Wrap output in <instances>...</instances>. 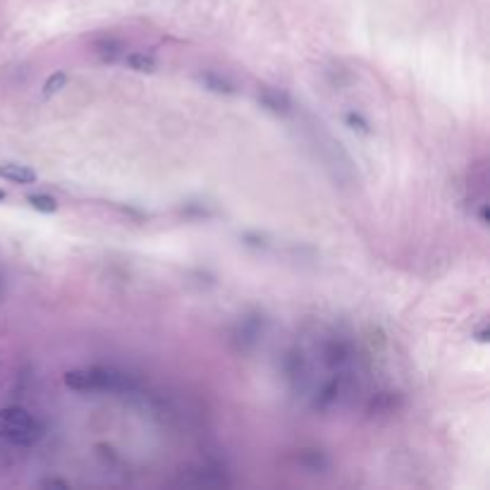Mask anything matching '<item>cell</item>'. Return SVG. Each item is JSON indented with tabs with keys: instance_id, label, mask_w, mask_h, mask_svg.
<instances>
[{
	"instance_id": "cell-5",
	"label": "cell",
	"mask_w": 490,
	"mask_h": 490,
	"mask_svg": "<svg viewBox=\"0 0 490 490\" xmlns=\"http://www.w3.org/2000/svg\"><path fill=\"white\" fill-rule=\"evenodd\" d=\"M258 106L263 111L273 113V115H287L292 111V99L285 89H277V87H258Z\"/></svg>"
},
{
	"instance_id": "cell-3",
	"label": "cell",
	"mask_w": 490,
	"mask_h": 490,
	"mask_svg": "<svg viewBox=\"0 0 490 490\" xmlns=\"http://www.w3.org/2000/svg\"><path fill=\"white\" fill-rule=\"evenodd\" d=\"M320 361L330 368V373H352L356 361V347L342 332H330L320 342Z\"/></svg>"
},
{
	"instance_id": "cell-7",
	"label": "cell",
	"mask_w": 490,
	"mask_h": 490,
	"mask_svg": "<svg viewBox=\"0 0 490 490\" xmlns=\"http://www.w3.org/2000/svg\"><path fill=\"white\" fill-rule=\"evenodd\" d=\"M196 80L203 89H208V92H213L218 96H234L237 94V84L230 80L227 75H222V72L203 70V72H199Z\"/></svg>"
},
{
	"instance_id": "cell-10",
	"label": "cell",
	"mask_w": 490,
	"mask_h": 490,
	"mask_svg": "<svg viewBox=\"0 0 490 490\" xmlns=\"http://www.w3.org/2000/svg\"><path fill=\"white\" fill-rule=\"evenodd\" d=\"M125 65L130 70L134 72H142V75H151V72H156V68H158V63H156L153 56H149V53H125Z\"/></svg>"
},
{
	"instance_id": "cell-18",
	"label": "cell",
	"mask_w": 490,
	"mask_h": 490,
	"mask_svg": "<svg viewBox=\"0 0 490 490\" xmlns=\"http://www.w3.org/2000/svg\"><path fill=\"white\" fill-rule=\"evenodd\" d=\"M0 292H3V280H0Z\"/></svg>"
},
{
	"instance_id": "cell-15",
	"label": "cell",
	"mask_w": 490,
	"mask_h": 490,
	"mask_svg": "<svg viewBox=\"0 0 490 490\" xmlns=\"http://www.w3.org/2000/svg\"><path fill=\"white\" fill-rule=\"evenodd\" d=\"M474 337H476V340H479V342H483V344L488 342V337H490V330H488V323H486V320H483V323L479 325V328L474 330Z\"/></svg>"
},
{
	"instance_id": "cell-1",
	"label": "cell",
	"mask_w": 490,
	"mask_h": 490,
	"mask_svg": "<svg viewBox=\"0 0 490 490\" xmlns=\"http://www.w3.org/2000/svg\"><path fill=\"white\" fill-rule=\"evenodd\" d=\"M65 385L75 392H134L137 380L130 373L115 371L106 366H92V368H75L65 373Z\"/></svg>"
},
{
	"instance_id": "cell-13",
	"label": "cell",
	"mask_w": 490,
	"mask_h": 490,
	"mask_svg": "<svg viewBox=\"0 0 490 490\" xmlns=\"http://www.w3.org/2000/svg\"><path fill=\"white\" fill-rule=\"evenodd\" d=\"M68 82H70V77H68V72H53L51 77L44 82V96H56L63 92L65 87H68Z\"/></svg>"
},
{
	"instance_id": "cell-2",
	"label": "cell",
	"mask_w": 490,
	"mask_h": 490,
	"mask_svg": "<svg viewBox=\"0 0 490 490\" xmlns=\"http://www.w3.org/2000/svg\"><path fill=\"white\" fill-rule=\"evenodd\" d=\"M0 435L17 447H34L44 438V426L24 407L0 409Z\"/></svg>"
},
{
	"instance_id": "cell-17",
	"label": "cell",
	"mask_w": 490,
	"mask_h": 490,
	"mask_svg": "<svg viewBox=\"0 0 490 490\" xmlns=\"http://www.w3.org/2000/svg\"><path fill=\"white\" fill-rule=\"evenodd\" d=\"M0 201H5V191L3 189H0Z\"/></svg>"
},
{
	"instance_id": "cell-14",
	"label": "cell",
	"mask_w": 490,
	"mask_h": 490,
	"mask_svg": "<svg viewBox=\"0 0 490 490\" xmlns=\"http://www.w3.org/2000/svg\"><path fill=\"white\" fill-rule=\"evenodd\" d=\"M344 122H347V127H352L354 132H359V134H371V132H373L371 130V122H368L364 115L356 113V111L344 115Z\"/></svg>"
},
{
	"instance_id": "cell-8",
	"label": "cell",
	"mask_w": 490,
	"mask_h": 490,
	"mask_svg": "<svg viewBox=\"0 0 490 490\" xmlns=\"http://www.w3.org/2000/svg\"><path fill=\"white\" fill-rule=\"evenodd\" d=\"M94 53L103 60V63L113 65V63H118V60L125 58L127 46L120 39H115V36H101V39L94 41Z\"/></svg>"
},
{
	"instance_id": "cell-6",
	"label": "cell",
	"mask_w": 490,
	"mask_h": 490,
	"mask_svg": "<svg viewBox=\"0 0 490 490\" xmlns=\"http://www.w3.org/2000/svg\"><path fill=\"white\" fill-rule=\"evenodd\" d=\"M296 467L306 474H325L330 467V459L323 450H316V447H304L294 455Z\"/></svg>"
},
{
	"instance_id": "cell-4",
	"label": "cell",
	"mask_w": 490,
	"mask_h": 490,
	"mask_svg": "<svg viewBox=\"0 0 490 490\" xmlns=\"http://www.w3.org/2000/svg\"><path fill=\"white\" fill-rule=\"evenodd\" d=\"M265 328H268V320H265L261 313H249V316H244L237 325H234L232 342L237 344L239 352H249V349H253L263 340Z\"/></svg>"
},
{
	"instance_id": "cell-9",
	"label": "cell",
	"mask_w": 490,
	"mask_h": 490,
	"mask_svg": "<svg viewBox=\"0 0 490 490\" xmlns=\"http://www.w3.org/2000/svg\"><path fill=\"white\" fill-rule=\"evenodd\" d=\"M0 177L8 180L12 184L36 182V172L29 165H22V163H3V165H0Z\"/></svg>"
},
{
	"instance_id": "cell-16",
	"label": "cell",
	"mask_w": 490,
	"mask_h": 490,
	"mask_svg": "<svg viewBox=\"0 0 490 490\" xmlns=\"http://www.w3.org/2000/svg\"><path fill=\"white\" fill-rule=\"evenodd\" d=\"M41 486H44V488H63V490H68L70 483L68 481H60V479H46V481H41Z\"/></svg>"
},
{
	"instance_id": "cell-12",
	"label": "cell",
	"mask_w": 490,
	"mask_h": 490,
	"mask_svg": "<svg viewBox=\"0 0 490 490\" xmlns=\"http://www.w3.org/2000/svg\"><path fill=\"white\" fill-rule=\"evenodd\" d=\"M27 203L32 206L34 211H39V213H56L58 211V201L48 194H29Z\"/></svg>"
},
{
	"instance_id": "cell-11",
	"label": "cell",
	"mask_w": 490,
	"mask_h": 490,
	"mask_svg": "<svg viewBox=\"0 0 490 490\" xmlns=\"http://www.w3.org/2000/svg\"><path fill=\"white\" fill-rule=\"evenodd\" d=\"M397 399L399 395L397 392H380V395H376L371 399V404H368V411H376V414H392V411L397 409Z\"/></svg>"
}]
</instances>
